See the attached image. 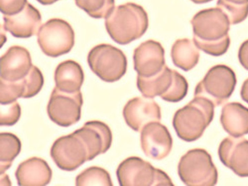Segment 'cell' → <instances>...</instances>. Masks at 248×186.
<instances>
[{
  "instance_id": "cell-26",
  "label": "cell",
  "mask_w": 248,
  "mask_h": 186,
  "mask_svg": "<svg viewBox=\"0 0 248 186\" xmlns=\"http://www.w3.org/2000/svg\"><path fill=\"white\" fill-rule=\"evenodd\" d=\"M76 4L89 16L106 18L115 8V0H75Z\"/></svg>"
},
{
  "instance_id": "cell-18",
  "label": "cell",
  "mask_w": 248,
  "mask_h": 186,
  "mask_svg": "<svg viewBox=\"0 0 248 186\" xmlns=\"http://www.w3.org/2000/svg\"><path fill=\"white\" fill-rule=\"evenodd\" d=\"M4 28L13 36L27 38L36 34L42 22L39 11L29 2L19 13L4 15Z\"/></svg>"
},
{
  "instance_id": "cell-10",
  "label": "cell",
  "mask_w": 248,
  "mask_h": 186,
  "mask_svg": "<svg viewBox=\"0 0 248 186\" xmlns=\"http://www.w3.org/2000/svg\"><path fill=\"white\" fill-rule=\"evenodd\" d=\"M83 103L80 91L68 93L55 87L47 106V114L50 119L57 124L68 127L80 120Z\"/></svg>"
},
{
  "instance_id": "cell-2",
  "label": "cell",
  "mask_w": 248,
  "mask_h": 186,
  "mask_svg": "<svg viewBox=\"0 0 248 186\" xmlns=\"http://www.w3.org/2000/svg\"><path fill=\"white\" fill-rule=\"evenodd\" d=\"M215 107L207 99L194 96L187 105L177 110L172 125L178 137L187 142L199 139L213 119Z\"/></svg>"
},
{
  "instance_id": "cell-34",
  "label": "cell",
  "mask_w": 248,
  "mask_h": 186,
  "mask_svg": "<svg viewBox=\"0 0 248 186\" xmlns=\"http://www.w3.org/2000/svg\"><path fill=\"white\" fill-rule=\"evenodd\" d=\"M231 2L238 4H243L248 3V0H226Z\"/></svg>"
},
{
  "instance_id": "cell-35",
  "label": "cell",
  "mask_w": 248,
  "mask_h": 186,
  "mask_svg": "<svg viewBox=\"0 0 248 186\" xmlns=\"http://www.w3.org/2000/svg\"><path fill=\"white\" fill-rule=\"evenodd\" d=\"M192 2L196 4H202L204 3H207L209 1H212V0H190Z\"/></svg>"
},
{
  "instance_id": "cell-9",
  "label": "cell",
  "mask_w": 248,
  "mask_h": 186,
  "mask_svg": "<svg viewBox=\"0 0 248 186\" xmlns=\"http://www.w3.org/2000/svg\"><path fill=\"white\" fill-rule=\"evenodd\" d=\"M37 42L43 53L57 57L68 53L75 44V32L66 21L51 18L43 24L37 34Z\"/></svg>"
},
{
  "instance_id": "cell-29",
  "label": "cell",
  "mask_w": 248,
  "mask_h": 186,
  "mask_svg": "<svg viewBox=\"0 0 248 186\" xmlns=\"http://www.w3.org/2000/svg\"><path fill=\"white\" fill-rule=\"evenodd\" d=\"M28 2L27 0H0L1 13L12 15L20 12Z\"/></svg>"
},
{
  "instance_id": "cell-21",
  "label": "cell",
  "mask_w": 248,
  "mask_h": 186,
  "mask_svg": "<svg viewBox=\"0 0 248 186\" xmlns=\"http://www.w3.org/2000/svg\"><path fill=\"white\" fill-rule=\"evenodd\" d=\"M223 129L233 137L248 134V108L239 102H230L222 108L220 118Z\"/></svg>"
},
{
  "instance_id": "cell-6",
  "label": "cell",
  "mask_w": 248,
  "mask_h": 186,
  "mask_svg": "<svg viewBox=\"0 0 248 186\" xmlns=\"http://www.w3.org/2000/svg\"><path fill=\"white\" fill-rule=\"evenodd\" d=\"M237 79L233 70L224 64L212 67L196 85L195 97L204 98L215 107L222 105L233 92Z\"/></svg>"
},
{
  "instance_id": "cell-24",
  "label": "cell",
  "mask_w": 248,
  "mask_h": 186,
  "mask_svg": "<svg viewBox=\"0 0 248 186\" xmlns=\"http://www.w3.org/2000/svg\"><path fill=\"white\" fill-rule=\"evenodd\" d=\"M21 149V141L16 135L9 132L0 133V174L5 172L11 166Z\"/></svg>"
},
{
  "instance_id": "cell-4",
  "label": "cell",
  "mask_w": 248,
  "mask_h": 186,
  "mask_svg": "<svg viewBox=\"0 0 248 186\" xmlns=\"http://www.w3.org/2000/svg\"><path fill=\"white\" fill-rule=\"evenodd\" d=\"M178 175L188 186H212L217 182L218 172L206 150L195 148L183 155L178 165Z\"/></svg>"
},
{
  "instance_id": "cell-7",
  "label": "cell",
  "mask_w": 248,
  "mask_h": 186,
  "mask_svg": "<svg viewBox=\"0 0 248 186\" xmlns=\"http://www.w3.org/2000/svg\"><path fill=\"white\" fill-rule=\"evenodd\" d=\"M87 62L92 71L107 82L119 80L127 70L126 56L121 49L110 44H101L92 48Z\"/></svg>"
},
{
  "instance_id": "cell-32",
  "label": "cell",
  "mask_w": 248,
  "mask_h": 186,
  "mask_svg": "<svg viewBox=\"0 0 248 186\" xmlns=\"http://www.w3.org/2000/svg\"><path fill=\"white\" fill-rule=\"evenodd\" d=\"M0 174V185L3 182V184L2 185H7V186H10L11 182L10 181L8 175L6 174L5 172Z\"/></svg>"
},
{
  "instance_id": "cell-11",
  "label": "cell",
  "mask_w": 248,
  "mask_h": 186,
  "mask_svg": "<svg viewBox=\"0 0 248 186\" xmlns=\"http://www.w3.org/2000/svg\"><path fill=\"white\" fill-rule=\"evenodd\" d=\"M50 155L58 167L66 171L74 170L88 161L86 147L74 132L57 139L51 146Z\"/></svg>"
},
{
  "instance_id": "cell-20",
  "label": "cell",
  "mask_w": 248,
  "mask_h": 186,
  "mask_svg": "<svg viewBox=\"0 0 248 186\" xmlns=\"http://www.w3.org/2000/svg\"><path fill=\"white\" fill-rule=\"evenodd\" d=\"M15 176L19 186H45L50 183L52 171L45 160L34 156L19 165Z\"/></svg>"
},
{
  "instance_id": "cell-33",
  "label": "cell",
  "mask_w": 248,
  "mask_h": 186,
  "mask_svg": "<svg viewBox=\"0 0 248 186\" xmlns=\"http://www.w3.org/2000/svg\"><path fill=\"white\" fill-rule=\"evenodd\" d=\"M41 4L46 5L52 4L59 0H36Z\"/></svg>"
},
{
  "instance_id": "cell-16",
  "label": "cell",
  "mask_w": 248,
  "mask_h": 186,
  "mask_svg": "<svg viewBox=\"0 0 248 186\" xmlns=\"http://www.w3.org/2000/svg\"><path fill=\"white\" fill-rule=\"evenodd\" d=\"M218 154L221 162L236 175L248 177V140L228 137L220 142Z\"/></svg>"
},
{
  "instance_id": "cell-30",
  "label": "cell",
  "mask_w": 248,
  "mask_h": 186,
  "mask_svg": "<svg viewBox=\"0 0 248 186\" xmlns=\"http://www.w3.org/2000/svg\"><path fill=\"white\" fill-rule=\"evenodd\" d=\"M238 57L241 65L248 70V39L241 45L238 50Z\"/></svg>"
},
{
  "instance_id": "cell-13",
  "label": "cell",
  "mask_w": 248,
  "mask_h": 186,
  "mask_svg": "<svg viewBox=\"0 0 248 186\" xmlns=\"http://www.w3.org/2000/svg\"><path fill=\"white\" fill-rule=\"evenodd\" d=\"M133 59L134 69L140 78L153 77L166 65L163 47L152 39L141 43L134 49Z\"/></svg>"
},
{
  "instance_id": "cell-22",
  "label": "cell",
  "mask_w": 248,
  "mask_h": 186,
  "mask_svg": "<svg viewBox=\"0 0 248 186\" xmlns=\"http://www.w3.org/2000/svg\"><path fill=\"white\" fill-rule=\"evenodd\" d=\"M84 78L82 67L72 60L60 63L54 72L56 87L60 91L68 93L80 91Z\"/></svg>"
},
{
  "instance_id": "cell-23",
  "label": "cell",
  "mask_w": 248,
  "mask_h": 186,
  "mask_svg": "<svg viewBox=\"0 0 248 186\" xmlns=\"http://www.w3.org/2000/svg\"><path fill=\"white\" fill-rule=\"evenodd\" d=\"M170 55L173 64L185 71L193 68L198 63L200 51L194 42L188 38L179 39L172 46Z\"/></svg>"
},
{
  "instance_id": "cell-17",
  "label": "cell",
  "mask_w": 248,
  "mask_h": 186,
  "mask_svg": "<svg viewBox=\"0 0 248 186\" xmlns=\"http://www.w3.org/2000/svg\"><path fill=\"white\" fill-rule=\"evenodd\" d=\"M74 133L84 143L88 152V161L106 153L110 147L112 135L109 126L99 121H91Z\"/></svg>"
},
{
  "instance_id": "cell-8",
  "label": "cell",
  "mask_w": 248,
  "mask_h": 186,
  "mask_svg": "<svg viewBox=\"0 0 248 186\" xmlns=\"http://www.w3.org/2000/svg\"><path fill=\"white\" fill-rule=\"evenodd\" d=\"M190 23L193 29V41L198 48L228 36L231 24L227 15L218 7L199 11Z\"/></svg>"
},
{
  "instance_id": "cell-25",
  "label": "cell",
  "mask_w": 248,
  "mask_h": 186,
  "mask_svg": "<svg viewBox=\"0 0 248 186\" xmlns=\"http://www.w3.org/2000/svg\"><path fill=\"white\" fill-rule=\"evenodd\" d=\"M76 185L113 186L109 173L104 169L92 166L80 173L76 178Z\"/></svg>"
},
{
  "instance_id": "cell-31",
  "label": "cell",
  "mask_w": 248,
  "mask_h": 186,
  "mask_svg": "<svg viewBox=\"0 0 248 186\" xmlns=\"http://www.w3.org/2000/svg\"><path fill=\"white\" fill-rule=\"evenodd\" d=\"M242 99L248 103V78L243 82L240 91Z\"/></svg>"
},
{
  "instance_id": "cell-3",
  "label": "cell",
  "mask_w": 248,
  "mask_h": 186,
  "mask_svg": "<svg viewBox=\"0 0 248 186\" xmlns=\"http://www.w3.org/2000/svg\"><path fill=\"white\" fill-rule=\"evenodd\" d=\"M137 86L142 95L153 98L160 96L170 102H177L186 95L188 84L186 78L167 65L155 76L143 78L137 77Z\"/></svg>"
},
{
  "instance_id": "cell-5",
  "label": "cell",
  "mask_w": 248,
  "mask_h": 186,
  "mask_svg": "<svg viewBox=\"0 0 248 186\" xmlns=\"http://www.w3.org/2000/svg\"><path fill=\"white\" fill-rule=\"evenodd\" d=\"M116 175L121 186L174 185L163 170L137 156L123 160L118 166Z\"/></svg>"
},
{
  "instance_id": "cell-14",
  "label": "cell",
  "mask_w": 248,
  "mask_h": 186,
  "mask_svg": "<svg viewBox=\"0 0 248 186\" xmlns=\"http://www.w3.org/2000/svg\"><path fill=\"white\" fill-rule=\"evenodd\" d=\"M140 133V145L144 154L156 160L167 156L172 146V139L166 126L159 122L146 124Z\"/></svg>"
},
{
  "instance_id": "cell-27",
  "label": "cell",
  "mask_w": 248,
  "mask_h": 186,
  "mask_svg": "<svg viewBox=\"0 0 248 186\" xmlns=\"http://www.w3.org/2000/svg\"><path fill=\"white\" fill-rule=\"evenodd\" d=\"M217 6L227 15L231 24H238L248 16V3L238 4L226 0H217Z\"/></svg>"
},
{
  "instance_id": "cell-1",
  "label": "cell",
  "mask_w": 248,
  "mask_h": 186,
  "mask_svg": "<svg viewBox=\"0 0 248 186\" xmlns=\"http://www.w3.org/2000/svg\"><path fill=\"white\" fill-rule=\"evenodd\" d=\"M106 30L120 45H126L141 37L146 31L149 20L142 6L128 2L114 8L105 18Z\"/></svg>"
},
{
  "instance_id": "cell-12",
  "label": "cell",
  "mask_w": 248,
  "mask_h": 186,
  "mask_svg": "<svg viewBox=\"0 0 248 186\" xmlns=\"http://www.w3.org/2000/svg\"><path fill=\"white\" fill-rule=\"evenodd\" d=\"M44 83L41 71L34 65L25 77L18 80L10 81L0 78V104H10L20 97H32L39 93Z\"/></svg>"
},
{
  "instance_id": "cell-28",
  "label": "cell",
  "mask_w": 248,
  "mask_h": 186,
  "mask_svg": "<svg viewBox=\"0 0 248 186\" xmlns=\"http://www.w3.org/2000/svg\"><path fill=\"white\" fill-rule=\"evenodd\" d=\"M21 115V108L15 101L10 104H0V124L1 126H11L16 124Z\"/></svg>"
},
{
  "instance_id": "cell-19",
  "label": "cell",
  "mask_w": 248,
  "mask_h": 186,
  "mask_svg": "<svg viewBox=\"0 0 248 186\" xmlns=\"http://www.w3.org/2000/svg\"><path fill=\"white\" fill-rule=\"evenodd\" d=\"M32 65L27 49L12 46L0 58V78L10 81L20 79L28 74Z\"/></svg>"
},
{
  "instance_id": "cell-15",
  "label": "cell",
  "mask_w": 248,
  "mask_h": 186,
  "mask_svg": "<svg viewBox=\"0 0 248 186\" xmlns=\"http://www.w3.org/2000/svg\"><path fill=\"white\" fill-rule=\"evenodd\" d=\"M123 114L127 125L133 130L140 132L148 124L159 122L161 119L160 108L150 98L136 97L125 105Z\"/></svg>"
}]
</instances>
